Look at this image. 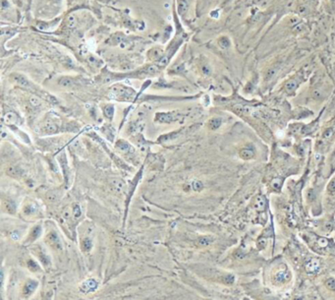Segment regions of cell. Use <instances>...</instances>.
Wrapping results in <instances>:
<instances>
[{"mask_svg":"<svg viewBox=\"0 0 335 300\" xmlns=\"http://www.w3.org/2000/svg\"><path fill=\"white\" fill-rule=\"evenodd\" d=\"M80 130V125L75 122L64 123L58 115L48 113L37 126V132L41 136H52L60 133H75Z\"/></svg>","mask_w":335,"mask_h":300,"instance_id":"cell-1","label":"cell"},{"mask_svg":"<svg viewBox=\"0 0 335 300\" xmlns=\"http://www.w3.org/2000/svg\"><path fill=\"white\" fill-rule=\"evenodd\" d=\"M115 151L117 152L121 158H123L125 161H127L133 166H137L141 162V158L138 153L137 147L134 146L133 143H131L125 139H118L114 145Z\"/></svg>","mask_w":335,"mask_h":300,"instance_id":"cell-2","label":"cell"},{"mask_svg":"<svg viewBox=\"0 0 335 300\" xmlns=\"http://www.w3.org/2000/svg\"><path fill=\"white\" fill-rule=\"evenodd\" d=\"M110 99L117 101H133L138 98L137 92L128 86L115 85L110 89L109 92Z\"/></svg>","mask_w":335,"mask_h":300,"instance_id":"cell-3","label":"cell"},{"mask_svg":"<svg viewBox=\"0 0 335 300\" xmlns=\"http://www.w3.org/2000/svg\"><path fill=\"white\" fill-rule=\"evenodd\" d=\"M88 136L90 138L93 139L95 143H98V145H100V146L104 149V151L107 153V154L111 158V159H112V161L114 162V163L116 164V166H118L119 168L123 169V170H127V171H130L131 170V167L128 166L127 162H124L122 158H121L120 157H118L117 154H115L112 151H110L109 148H108V145L106 144V142L99 136L98 133H95V132H89L88 133Z\"/></svg>","mask_w":335,"mask_h":300,"instance_id":"cell-4","label":"cell"},{"mask_svg":"<svg viewBox=\"0 0 335 300\" xmlns=\"http://www.w3.org/2000/svg\"><path fill=\"white\" fill-rule=\"evenodd\" d=\"M144 164H143V166L140 168V170L136 173V175L134 176V178L129 182V184H128L127 192H126V200H125V212H124V219H123V227L125 225L126 219H127L128 210H129L131 200H132V197L134 196V193L136 192V189H137L140 181L142 180V178L144 176Z\"/></svg>","mask_w":335,"mask_h":300,"instance_id":"cell-5","label":"cell"},{"mask_svg":"<svg viewBox=\"0 0 335 300\" xmlns=\"http://www.w3.org/2000/svg\"><path fill=\"white\" fill-rule=\"evenodd\" d=\"M21 215L26 220H33L41 215V208L37 201L27 198L21 207Z\"/></svg>","mask_w":335,"mask_h":300,"instance_id":"cell-6","label":"cell"},{"mask_svg":"<svg viewBox=\"0 0 335 300\" xmlns=\"http://www.w3.org/2000/svg\"><path fill=\"white\" fill-rule=\"evenodd\" d=\"M184 115L179 110H170L165 112H156L154 115V122L157 124H171L183 120Z\"/></svg>","mask_w":335,"mask_h":300,"instance_id":"cell-7","label":"cell"},{"mask_svg":"<svg viewBox=\"0 0 335 300\" xmlns=\"http://www.w3.org/2000/svg\"><path fill=\"white\" fill-rule=\"evenodd\" d=\"M32 251H33V255L37 258V261L40 263L43 269H45V270L51 269V267H52L51 258H50V255L48 254L47 249L44 247V246L37 244L35 246H33Z\"/></svg>","mask_w":335,"mask_h":300,"instance_id":"cell-8","label":"cell"},{"mask_svg":"<svg viewBox=\"0 0 335 300\" xmlns=\"http://www.w3.org/2000/svg\"><path fill=\"white\" fill-rule=\"evenodd\" d=\"M44 242L50 249L56 251L58 253L62 252L63 248H64L60 236L55 229H48L46 231L44 235Z\"/></svg>","mask_w":335,"mask_h":300,"instance_id":"cell-9","label":"cell"},{"mask_svg":"<svg viewBox=\"0 0 335 300\" xmlns=\"http://www.w3.org/2000/svg\"><path fill=\"white\" fill-rule=\"evenodd\" d=\"M56 159H57V162L59 163L60 169L62 171V175H63V178H64L65 186H66V188H68V186H69V184H70L71 170H70L69 163H68V158H67V154H66L65 151H62V150H60V152L58 153L57 156H56Z\"/></svg>","mask_w":335,"mask_h":300,"instance_id":"cell-10","label":"cell"},{"mask_svg":"<svg viewBox=\"0 0 335 300\" xmlns=\"http://www.w3.org/2000/svg\"><path fill=\"white\" fill-rule=\"evenodd\" d=\"M42 234H43V227H42L41 222L36 224L35 225H33L31 227V229L29 230V232L26 235V238L23 240L24 245L35 244L37 241L42 236Z\"/></svg>","mask_w":335,"mask_h":300,"instance_id":"cell-11","label":"cell"},{"mask_svg":"<svg viewBox=\"0 0 335 300\" xmlns=\"http://www.w3.org/2000/svg\"><path fill=\"white\" fill-rule=\"evenodd\" d=\"M91 232H93L91 229H89L87 233L84 230L80 236V249L85 255L90 254L94 249V237Z\"/></svg>","mask_w":335,"mask_h":300,"instance_id":"cell-12","label":"cell"},{"mask_svg":"<svg viewBox=\"0 0 335 300\" xmlns=\"http://www.w3.org/2000/svg\"><path fill=\"white\" fill-rule=\"evenodd\" d=\"M38 285H40L38 280H37L35 279H28L23 285L22 292H21L22 297L28 299L31 296H33V293H35L37 291V289L38 288Z\"/></svg>","mask_w":335,"mask_h":300,"instance_id":"cell-13","label":"cell"},{"mask_svg":"<svg viewBox=\"0 0 335 300\" xmlns=\"http://www.w3.org/2000/svg\"><path fill=\"white\" fill-rule=\"evenodd\" d=\"M131 141H132V143L137 147V149L140 150L141 152H147L148 150L150 149V146L153 145V143L148 141V140L144 137L143 132L131 136Z\"/></svg>","mask_w":335,"mask_h":300,"instance_id":"cell-14","label":"cell"},{"mask_svg":"<svg viewBox=\"0 0 335 300\" xmlns=\"http://www.w3.org/2000/svg\"><path fill=\"white\" fill-rule=\"evenodd\" d=\"M2 122L4 124H6V126H19L23 123V120L21 118V116L19 115L15 111H7V112L3 115L2 117Z\"/></svg>","mask_w":335,"mask_h":300,"instance_id":"cell-15","label":"cell"},{"mask_svg":"<svg viewBox=\"0 0 335 300\" xmlns=\"http://www.w3.org/2000/svg\"><path fill=\"white\" fill-rule=\"evenodd\" d=\"M185 127H182L180 129H177L175 131L169 132L166 134H163L161 136H159L158 139L156 140V144H165V143H169L172 141H175L176 139H178L179 137H181L183 134H185Z\"/></svg>","mask_w":335,"mask_h":300,"instance_id":"cell-16","label":"cell"},{"mask_svg":"<svg viewBox=\"0 0 335 300\" xmlns=\"http://www.w3.org/2000/svg\"><path fill=\"white\" fill-rule=\"evenodd\" d=\"M2 211L5 214L16 216L18 211L17 203L11 198H3L2 199Z\"/></svg>","mask_w":335,"mask_h":300,"instance_id":"cell-17","label":"cell"},{"mask_svg":"<svg viewBox=\"0 0 335 300\" xmlns=\"http://www.w3.org/2000/svg\"><path fill=\"white\" fill-rule=\"evenodd\" d=\"M98 280L94 279H88L84 280L81 285H80V290L81 292L83 293H90V292H94L95 291L96 289H98Z\"/></svg>","mask_w":335,"mask_h":300,"instance_id":"cell-18","label":"cell"},{"mask_svg":"<svg viewBox=\"0 0 335 300\" xmlns=\"http://www.w3.org/2000/svg\"><path fill=\"white\" fill-rule=\"evenodd\" d=\"M144 129V122H142V120H135V121L131 122L129 124V126L127 127V133L131 137L135 134L143 132Z\"/></svg>","mask_w":335,"mask_h":300,"instance_id":"cell-19","label":"cell"},{"mask_svg":"<svg viewBox=\"0 0 335 300\" xmlns=\"http://www.w3.org/2000/svg\"><path fill=\"white\" fill-rule=\"evenodd\" d=\"M100 131L103 134L105 139H107L110 143L114 142V138L116 136V130H115L114 126H112L111 124H104L103 126L100 128Z\"/></svg>","mask_w":335,"mask_h":300,"instance_id":"cell-20","label":"cell"},{"mask_svg":"<svg viewBox=\"0 0 335 300\" xmlns=\"http://www.w3.org/2000/svg\"><path fill=\"white\" fill-rule=\"evenodd\" d=\"M111 187H112V190L116 191L117 193H119V194H121V193H125L126 194L128 185L124 182L123 179L113 178L112 180H111Z\"/></svg>","mask_w":335,"mask_h":300,"instance_id":"cell-21","label":"cell"},{"mask_svg":"<svg viewBox=\"0 0 335 300\" xmlns=\"http://www.w3.org/2000/svg\"><path fill=\"white\" fill-rule=\"evenodd\" d=\"M147 161L150 163V166H152L153 169H158V167L162 168L163 164H164V159L162 158V157L158 156V154H148V156L147 158Z\"/></svg>","mask_w":335,"mask_h":300,"instance_id":"cell-22","label":"cell"},{"mask_svg":"<svg viewBox=\"0 0 335 300\" xmlns=\"http://www.w3.org/2000/svg\"><path fill=\"white\" fill-rule=\"evenodd\" d=\"M71 214H72L73 220H74L75 224L77 225L78 221H80V220L83 217V210H82L80 204H78V203H73L71 205Z\"/></svg>","mask_w":335,"mask_h":300,"instance_id":"cell-23","label":"cell"},{"mask_svg":"<svg viewBox=\"0 0 335 300\" xmlns=\"http://www.w3.org/2000/svg\"><path fill=\"white\" fill-rule=\"evenodd\" d=\"M320 269V262L318 259H312L306 264V270L309 274H315Z\"/></svg>","mask_w":335,"mask_h":300,"instance_id":"cell-24","label":"cell"},{"mask_svg":"<svg viewBox=\"0 0 335 300\" xmlns=\"http://www.w3.org/2000/svg\"><path fill=\"white\" fill-rule=\"evenodd\" d=\"M274 279H275V280L277 282H281V283H282V282H288V280L291 279V275L288 272L287 269H282V270L278 271V272L275 274Z\"/></svg>","mask_w":335,"mask_h":300,"instance_id":"cell-25","label":"cell"},{"mask_svg":"<svg viewBox=\"0 0 335 300\" xmlns=\"http://www.w3.org/2000/svg\"><path fill=\"white\" fill-rule=\"evenodd\" d=\"M102 113L104 117L109 120V121H112L113 117H114V113H115V107L112 103H107L104 104L102 106Z\"/></svg>","mask_w":335,"mask_h":300,"instance_id":"cell-26","label":"cell"},{"mask_svg":"<svg viewBox=\"0 0 335 300\" xmlns=\"http://www.w3.org/2000/svg\"><path fill=\"white\" fill-rule=\"evenodd\" d=\"M41 267H42V266L40 265V263L38 262V261L33 259V258L28 259V261H27V268L32 273H38V272H40V271H41Z\"/></svg>","mask_w":335,"mask_h":300,"instance_id":"cell-27","label":"cell"},{"mask_svg":"<svg viewBox=\"0 0 335 300\" xmlns=\"http://www.w3.org/2000/svg\"><path fill=\"white\" fill-rule=\"evenodd\" d=\"M239 156L242 159H244V161H250V159L254 158V157H255V151L253 148H250V147L243 148L239 152Z\"/></svg>","mask_w":335,"mask_h":300,"instance_id":"cell-28","label":"cell"},{"mask_svg":"<svg viewBox=\"0 0 335 300\" xmlns=\"http://www.w3.org/2000/svg\"><path fill=\"white\" fill-rule=\"evenodd\" d=\"M58 85L64 88H73L77 85V82L74 78L71 77H62L58 80Z\"/></svg>","mask_w":335,"mask_h":300,"instance_id":"cell-29","label":"cell"},{"mask_svg":"<svg viewBox=\"0 0 335 300\" xmlns=\"http://www.w3.org/2000/svg\"><path fill=\"white\" fill-rule=\"evenodd\" d=\"M266 207V200L264 196L259 195L256 197L255 199V204H254V208L255 210H256L258 212H263Z\"/></svg>","mask_w":335,"mask_h":300,"instance_id":"cell-30","label":"cell"},{"mask_svg":"<svg viewBox=\"0 0 335 300\" xmlns=\"http://www.w3.org/2000/svg\"><path fill=\"white\" fill-rule=\"evenodd\" d=\"M222 125V119L220 117H211L207 121L206 126L211 131H215Z\"/></svg>","mask_w":335,"mask_h":300,"instance_id":"cell-31","label":"cell"},{"mask_svg":"<svg viewBox=\"0 0 335 300\" xmlns=\"http://www.w3.org/2000/svg\"><path fill=\"white\" fill-rule=\"evenodd\" d=\"M213 240H214V238L210 235H202L198 238L197 244L198 246H202V247H206V246L210 245L213 242Z\"/></svg>","mask_w":335,"mask_h":300,"instance_id":"cell-32","label":"cell"},{"mask_svg":"<svg viewBox=\"0 0 335 300\" xmlns=\"http://www.w3.org/2000/svg\"><path fill=\"white\" fill-rule=\"evenodd\" d=\"M29 103L31 104V106L33 108H37L41 105V100L40 95H32L30 98H29Z\"/></svg>","mask_w":335,"mask_h":300,"instance_id":"cell-33","label":"cell"},{"mask_svg":"<svg viewBox=\"0 0 335 300\" xmlns=\"http://www.w3.org/2000/svg\"><path fill=\"white\" fill-rule=\"evenodd\" d=\"M190 184H191V188H192V190H193V191H195V192H201V191H202L203 188H205V185H203L202 181L198 180V179H195V180H192V181L190 182Z\"/></svg>","mask_w":335,"mask_h":300,"instance_id":"cell-34","label":"cell"},{"mask_svg":"<svg viewBox=\"0 0 335 300\" xmlns=\"http://www.w3.org/2000/svg\"><path fill=\"white\" fill-rule=\"evenodd\" d=\"M222 282L226 285H232L235 282V275L232 274H227L225 275H223Z\"/></svg>","mask_w":335,"mask_h":300,"instance_id":"cell-35","label":"cell"},{"mask_svg":"<svg viewBox=\"0 0 335 300\" xmlns=\"http://www.w3.org/2000/svg\"><path fill=\"white\" fill-rule=\"evenodd\" d=\"M188 2L186 0H180L178 4V11L181 15H184L186 13V11L188 10Z\"/></svg>","mask_w":335,"mask_h":300,"instance_id":"cell-36","label":"cell"},{"mask_svg":"<svg viewBox=\"0 0 335 300\" xmlns=\"http://www.w3.org/2000/svg\"><path fill=\"white\" fill-rule=\"evenodd\" d=\"M298 86V83L296 80H290L289 82H287V84H286L285 86V89L286 91L288 92V93H292V92L295 91V89L297 88Z\"/></svg>","mask_w":335,"mask_h":300,"instance_id":"cell-37","label":"cell"},{"mask_svg":"<svg viewBox=\"0 0 335 300\" xmlns=\"http://www.w3.org/2000/svg\"><path fill=\"white\" fill-rule=\"evenodd\" d=\"M218 45L221 48H228L230 46V41L226 37H222L218 40Z\"/></svg>","mask_w":335,"mask_h":300,"instance_id":"cell-38","label":"cell"},{"mask_svg":"<svg viewBox=\"0 0 335 300\" xmlns=\"http://www.w3.org/2000/svg\"><path fill=\"white\" fill-rule=\"evenodd\" d=\"M282 183H283L282 179L274 178L273 180L271 181V187L275 190H279V189H281V187H282Z\"/></svg>","mask_w":335,"mask_h":300,"instance_id":"cell-39","label":"cell"},{"mask_svg":"<svg viewBox=\"0 0 335 300\" xmlns=\"http://www.w3.org/2000/svg\"><path fill=\"white\" fill-rule=\"evenodd\" d=\"M46 198L51 202H55L60 198V194L57 191H50L49 193H48V195H47Z\"/></svg>","mask_w":335,"mask_h":300,"instance_id":"cell-40","label":"cell"},{"mask_svg":"<svg viewBox=\"0 0 335 300\" xmlns=\"http://www.w3.org/2000/svg\"><path fill=\"white\" fill-rule=\"evenodd\" d=\"M325 286L329 290H335V279L330 278L325 282Z\"/></svg>","mask_w":335,"mask_h":300,"instance_id":"cell-41","label":"cell"},{"mask_svg":"<svg viewBox=\"0 0 335 300\" xmlns=\"http://www.w3.org/2000/svg\"><path fill=\"white\" fill-rule=\"evenodd\" d=\"M328 243H329L328 239L324 238V237H320V238H318V244L319 247L326 248L327 246H328Z\"/></svg>","mask_w":335,"mask_h":300,"instance_id":"cell-42","label":"cell"},{"mask_svg":"<svg viewBox=\"0 0 335 300\" xmlns=\"http://www.w3.org/2000/svg\"><path fill=\"white\" fill-rule=\"evenodd\" d=\"M168 61H169V58H168L166 55H165V56H162V57L160 58V59L158 60L157 65H158V66H165V65H166V64L168 63Z\"/></svg>","mask_w":335,"mask_h":300,"instance_id":"cell-43","label":"cell"},{"mask_svg":"<svg viewBox=\"0 0 335 300\" xmlns=\"http://www.w3.org/2000/svg\"><path fill=\"white\" fill-rule=\"evenodd\" d=\"M172 71H173V73H178V74H180V73H182L183 71H185V70H184V65H183V64L176 65L175 67H174V68H172Z\"/></svg>","mask_w":335,"mask_h":300,"instance_id":"cell-44","label":"cell"},{"mask_svg":"<svg viewBox=\"0 0 335 300\" xmlns=\"http://www.w3.org/2000/svg\"><path fill=\"white\" fill-rule=\"evenodd\" d=\"M266 243H268V241H266L265 238H260L258 241V248L260 250H263L265 247V246H266Z\"/></svg>","mask_w":335,"mask_h":300,"instance_id":"cell-45","label":"cell"},{"mask_svg":"<svg viewBox=\"0 0 335 300\" xmlns=\"http://www.w3.org/2000/svg\"><path fill=\"white\" fill-rule=\"evenodd\" d=\"M327 190L330 193H334L335 192V178H333L332 180L329 182V184L327 186Z\"/></svg>","mask_w":335,"mask_h":300,"instance_id":"cell-46","label":"cell"},{"mask_svg":"<svg viewBox=\"0 0 335 300\" xmlns=\"http://www.w3.org/2000/svg\"><path fill=\"white\" fill-rule=\"evenodd\" d=\"M332 134H333V129L332 128H328V129H326L324 131V133H323V138L328 139V138H330V137L332 136Z\"/></svg>","mask_w":335,"mask_h":300,"instance_id":"cell-47","label":"cell"},{"mask_svg":"<svg viewBox=\"0 0 335 300\" xmlns=\"http://www.w3.org/2000/svg\"><path fill=\"white\" fill-rule=\"evenodd\" d=\"M75 23H76L75 18L73 17V16H70V17H69V25H70V27H74V26L76 25Z\"/></svg>","mask_w":335,"mask_h":300,"instance_id":"cell-48","label":"cell"},{"mask_svg":"<svg viewBox=\"0 0 335 300\" xmlns=\"http://www.w3.org/2000/svg\"><path fill=\"white\" fill-rule=\"evenodd\" d=\"M202 70H203V73H205L206 75H208V74L210 73V68H207L206 66V67H203Z\"/></svg>","mask_w":335,"mask_h":300,"instance_id":"cell-49","label":"cell"}]
</instances>
